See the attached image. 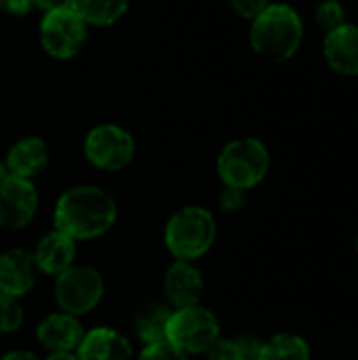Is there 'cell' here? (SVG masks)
Returning a JSON list of instances; mask_svg holds the SVG:
<instances>
[{"instance_id": "cell-31", "label": "cell", "mask_w": 358, "mask_h": 360, "mask_svg": "<svg viewBox=\"0 0 358 360\" xmlns=\"http://www.w3.org/2000/svg\"><path fill=\"white\" fill-rule=\"evenodd\" d=\"M354 245H357V253H358V232H357V240H354Z\"/></svg>"}, {"instance_id": "cell-11", "label": "cell", "mask_w": 358, "mask_h": 360, "mask_svg": "<svg viewBox=\"0 0 358 360\" xmlns=\"http://www.w3.org/2000/svg\"><path fill=\"white\" fill-rule=\"evenodd\" d=\"M84 338V329L78 316L68 312L46 314L36 327V340L49 354L76 352Z\"/></svg>"}, {"instance_id": "cell-4", "label": "cell", "mask_w": 358, "mask_h": 360, "mask_svg": "<svg viewBox=\"0 0 358 360\" xmlns=\"http://www.w3.org/2000/svg\"><path fill=\"white\" fill-rule=\"evenodd\" d=\"M270 169L268 148L253 137H241L230 141L217 158V173L224 186L251 190L264 181Z\"/></svg>"}, {"instance_id": "cell-29", "label": "cell", "mask_w": 358, "mask_h": 360, "mask_svg": "<svg viewBox=\"0 0 358 360\" xmlns=\"http://www.w3.org/2000/svg\"><path fill=\"white\" fill-rule=\"evenodd\" d=\"M44 360H78L76 352H61V354H49Z\"/></svg>"}, {"instance_id": "cell-2", "label": "cell", "mask_w": 358, "mask_h": 360, "mask_svg": "<svg viewBox=\"0 0 358 360\" xmlns=\"http://www.w3.org/2000/svg\"><path fill=\"white\" fill-rule=\"evenodd\" d=\"M249 38L257 55L281 63L298 53L304 38V23L293 6L268 4L266 11L253 19Z\"/></svg>"}, {"instance_id": "cell-17", "label": "cell", "mask_w": 358, "mask_h": 360, "mask_svg": "<svg viewBox=\"0 0 358 360\" xmlns=\"http://www.w3.org/2000/svg\"><path fill=\"white\" fill-rule=\"evenodd\" d=\"M171 319V310L165 304H146L133 319L135 335L143 346L167 342V325Z\"/></svg>"}, {"instance_id": "cell-19", "label": "cell", "mask_w": 358, "mask_h": 360, "mask_svg": "<svg viewBox=\"0 0 358 360\" xmlns=\"http://www.w3.org/2000/svg\"><path fill=\"white\" fill-rule=\"evenodd\" d=\"M262 344L264 342L253 335L217 338L205 354L207 360H260Z\"/></svg>"}, {"instance_id": "cell-8", "label": "cell", "mask_w": 358, "mask_h": 360, "mask_svg": "<svg viewBox=\"0 0 358 360\" xmlns=\"http://www.w3.org/2000/svg\"><path fill=\"white\" fill-rule=\"evenodd\" d=\"M87 40V23L72 11H51L40 21V42L57 59L74 57Z\"/></svg>"}, {"instance_id": "cell-15", "label": "cell", "mask_w": 358, "mask_h": 360, "mask_svg": "<svg viewBox=\"0 0 358 360\" xmlns=\"http://www.w3.org/2000/svg\"><path fill=\"white\" fill-rule=\"evenodd\" d=\"M323 55L333 72L342 76H358V25L344 23L327 32Z\"/></svg>"}, {"instance_id": "cell-28", "label": "cell", "mask_w": 358, "mask_h": 360, "mask_svg": "<svg viewBox=\"0 0 358 360\" xmlns=\"http://www.w3.org/2000/svg\"><path fill=\"white\" fill-rule=\"evenodd\" d=\"M0 360H40L34 352H30V350H11V352H6V354H2Z\"/></svg>"}, {"instance_id": "cell-10", "label": "cell", "mask_w": 358, "mask_h": 360, "mask_svg": "<svg viewBox=\"0 0 358 360\" xmlns=\"http://www.w3.org/2000/svg\"><path fill=\"white\" fill-rule=\"evenodd\" d=\"M162 289L167 295V302L177 308H190L198 306L205 293V281L200 270L192 262L175 259L162 278Z\"/></svg>"}, {"instance_id": "cell-23", "label": "cell", "mask_w": 358, "mask_h": 360, "mask_svg": "<svg viewBox=\"0 0 358 360\" xmlns=\"http://www.w3.org/2000/svg\"><path fill=\"white\" fill-rule=\"evenodd\" d=\"M137 360H190V356L184 354V352H179L169 342H158V344L143 346Z\"/></svg>"}, {"instance_id": "cell-24", "label": "cell", "mask_w": 358, "mask_h": 360, "mask_svg": "<svg viewBox=\"0 0 358 360\" xmlns=\"http://www.w3.org/2000/svg\"><path fill=\"white\" fill-rule=\"evenodd\" d=\"M243 205H245V190L224 186V190L219 194V207L226 213H236V211L243 209Z\"/></svg>"}, {"instance_id": "cell-26", "label": "cell", "mask_w": 358, "mask_h": 360, "mask_svg": "<svg viewBox=\"0 0 358 360\" xmlns=\"http://www.w3.org/2000/svg\"><path fill=\"white\" fill-rule=\"evenodd\" d=\"M0 8L11 15H23L32 8V0H0Z\"/></svg>"}, {"instance_id": "cell-27", "label": "cell", "mask_w": 358, "mask_h": 360, "mask_svg": "<svg viewBox=\"0 0 358 360\" xmlns=\"http://www.w3.org/2000/svg\"><path fill=\"white\" fill-rule=\"evenodd\" d=\"M32 4H36V6L42 8L44 13H51V11L70 8V6H72V0H32Z\"/></svg>"}, {"instance_id": "cell-7", "label": "cell", "mask_w": 358, "mask_h": 360, "mask_svg": "<svg viewBox=\"0 0 358 360\" xmlns=\"http://www.w3.org/2000/svg\"><path fill=\"white\" fill-rule=\"evenodd\" d=\"M135 141L131 133L116 124H99L84 139L87 160L103 171H118L133 160Z\"/></svg>"}, {"instance_id": "cell-22", "label": "cell", "mask_w": 358, "mask_h": 360, "mask_svg": "<svg viewBox=\"0 0 358 360\" xmlns=\"http://www.w3.org/2000/svg\"><path fill=\"white\" fill-rule=\"evenodd\" d=\"M344 6L342 2L338 0H323L319 6H317V23L325 30V32H331L340 25H344Z\"/></svg>"}, {"instance_id": "cell-30", "label": "cell", "mask_w": 358, "mask_h": 360, "mask_svg": "<svg viewBox=\"0 0 358 360\" xmlns=\"http://www.w3.org/2000/svg\"><path fill=\"white\" fill-rule=\"evenodd\" d=\"M6 175H8V171H6V165H4V162H0V179H2V177H6Z\"/></svg>"}, {"instance_id": "cell-3", "label": "cell", "mask_w": 358, "mask_h": 360, "mask_svg": "<svg viewBox=\"0 0 358 360\" xmlns=\"http://www.w3.org/2000/svg\"><path fill=\"white\" fill-rule=\"evenodd\" d=\"M217 238V221L198 205L181 207L165 226V245L175 259L194 262L203 257Z\"/></svg>"}, {"instance_id": "cell-13", "label": "cell", "mask_w": 358, "mask_h": 360, "mask_svg": "<svg viewBox=\"0 0 358 360\" xmlns=\"http://www.w3.org/2000/svg\"><path fill=\"white\" fill-rule=\"evenodd\" d=\"M32 257L38 272L49 276H59L76 262V240L55 228L53 232L44 234L36 243Z\"/></svg>"}, {"instance_id": "cell-21", "label": "cell", "mask_w": 358, "mask_h": 360, "mask_svg": "<svg viewBox=\"0 0 358 360\" xmlns=\"http://www.w3.org/2000/svg\"><path fill=\"white\" fill-rule=\"evenodd\" d=\"M23 319L25 314H23V306L19 304V300L0 293V333L2 335L17 333L23 325Z\"/></svg>"}, {"instance_id": "cell-16", "label": "cell", "mask_w": 358, "mask_h": 360, "mask_svg": "<svg viewBox=\"0 0 358 360\" xmlns=\"http://www.w3.org/2000/svg\"><path fill=\"white\" fill-rule=\"evenodd\" d=\"M49 162V148L40 137H23L15 141L6 154V171L21 179L36 177Z\"/></svg>"}, {"instance_id": "cell-14", "label": "cell", "mask_w": 358, "mask_h": 360, "mask_svg": "<svg viewBox=\"0 0 358 360\" xmlns=\"http://www.w3.org/2000/svg\"><path fill=\"white\" fill-rule=\"evenodd\" d=\"M133 344L112 327H95L84 331L76 350L78 360H133Z\"/></svg>"}, {"instance_id": "cell-12", "label": "cell", "mask_w": 358, "mask_h": 360, "mask_svg": "<svg viewBox=\"0 0 358 360\" xmlns=\"http://www.w3.org/2000/svg\"><path fill=\"white\" fill-rule=\"evenodd\" d=\"M38 268L34 257L25 249H8L0 253V293L11 297H23L36 285Z\"/></svg>"}, {"instance_id": "cell-6", "label": "cell", "mask_w": 358, "mask_h": 360, "mask_svg": "<svg viewBox=\"0 0 358 360\" xmlns=\"http://www.w3.org/2000/svg\"><path fill=\"white\" fill-rule=\"evenodd\" d=\"M106 283L93 266H72L55 276V302L61 312L72 316H84L93 312L103 300Z\"/></svg>"}, {"instance_id": "cell-18", "label": "cell", "mask_w": 358, "mask_h": 360, "mask_svg": "<svg viewBox=\"0 0 358 360\" xmlns=\"http://www.w3.org/2000/svg\"><path fill=\"white\" fill-rule=\"evenodd\" d=\"M129 6V0H72V11L91 25L116 23Z\"/></svg>"}, {"instance_id": "cell-1", "label": "cell", "mask_w": 358, "mask_h": 360, "mask_svg": "<svg viewBox=\"0 0 358 360\" xmlns=\"http://www.w3.org/2000/svg\"><path fill=\"white\" fill-rule=\"evenodd\" d=\"M114 198L97 186H74L55 205V228L74 240H93L110 232L116 221Z\"/></svg>"}, {"instance_id": "cell-9", "label": "cell", "mask_w": 358, "mask_h": 360, "mask_svg": "<svg viewBox=\"0 0 358 360\" xmlns=\"http://www.w3.org/2000/svg\"><path fill=\"white\" fill-rule=\"evenodd\" d=\"M38 190L32 179L6 175L0 179V228L21 230L38 211Z\"/></svg>"}, {"instance_id": "cell-20", "label": "cell", "mask_w": 358, "mask_h": 360, "mask_svg": "<svg viewBox=\"0 0 358 360\" xmlns=\"http://www.w3.org/2000/svg\"><path fill=\"white\" fill-rule=\"evenodd\" d=\"M260 360H310V346L295 333H279L262 344Z\"/></svg>"}, {"instance_id": "cell-25", "label": "cell", "mask_w": 358, "mask_h": 360, "mask_svg": "<svg viewBox=\"0 0 358 360\" xmlns=\"http://www.w3.org/2000/svg\"><path fill=\"white\" fill-rule=\"evenodd\" d=\"M230 2H232V8L243 19H251V21L260 17L268 6V0H230Z\"/></svg>"}, {"instance_id": "cell-5", "label": "cell", "mask_w": 358, "mask_h": 360, "mask_svg": "<svg viewBox=\"0 0 358 360\" xmlns=\"http://www.w3.org/2000/svg\"><path fill=\"white\" fill-rule=\"evenodd\" d=\"M222 338L217 316L205 306L177 308L171 312L167 325V342L175 346L179 352L192 356L207 352L215 340Z\"/></svg>"}]
</instances>
